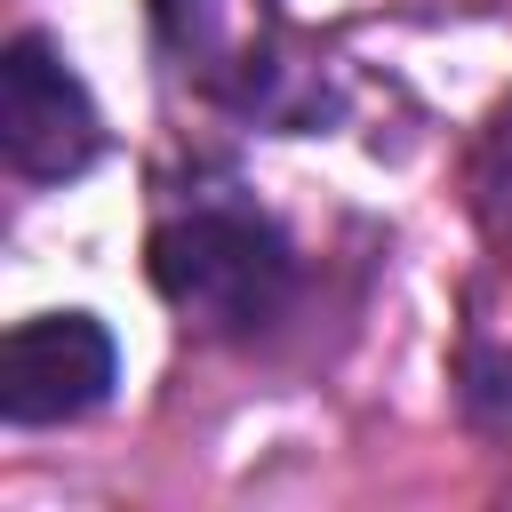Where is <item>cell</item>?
I'll return each instance as SVG.
<instances>
[{
  "label": "cell",
  "instance_id": "obj_3",
  "mask_svg": "<svg viewBox=\"0 0 512 512\" xmlns=\"http://www.w3.org/2000/svg\"><path fill=\"white\" fill-rule=\"evenodd\" d=\"M112 376H120V344L96 312H32L0 344V416L24 432L72 424L112 400Z\"/></svg>",
  "mask_w": 512,
  "mask_h": 512
},
{
  "label": "cell",
  "instance_id": "obj_4",
  "mask_svg": "<svg viewBox=\"0 0 512 512\" xmlns=\"http://www.w3.org/2000/svg\"><path fill=\"white\" fill-rule=\"evenodd\" d=\"M488 224L512 240V128H504V144H496V176H488Z\"/></svg>",
  "mask_w": 512,
  "mask_h": 512
},
{
  "label": "cell",
  "instance_id": "obj_2",
  "mask_svg": "<svg viewBox=\"0 0 512 512\" xmlns=\"http://www.w3.org/2000/svg\"><path fill=\"white\" fill-rule=\"evenodd\" d=\"M104 152V112L48 32L0 48V160L24 184H64Z\"/></svg>",
  "mask_w": 512,
  "mask_h": 512
},
{
  "label": "cell",
  "instance_id": "obj_1",
  "mask_svg": "<svg viewBox=\"0 0 512 512\" xmlns=\"http://www.w3.org/2000/svg\"><path fill=\"white\" fill-rule=\"evenodd\" d=\"M144 272L208 336H256L296 296V248L248 200H200V208L168 216L144 248Z\"/></svg>",
  "mask_w": 512,
  "mask_h": 512
}]
</instances>
